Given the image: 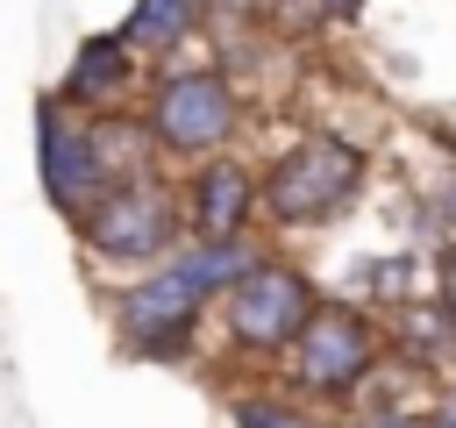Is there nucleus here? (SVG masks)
<instances>
[{
    "instance_id": "obj_8",
    "label": "nucleus",
    "mask_w": 456,
    "mask_h": 428,
    "mask_svg": "<svg viewBox=\"0 0 456 428\" xmlns=\"http://www.w3.org/2000/svg\"><path fill=\"white\" fill-rule=\"evenodd\" d=\"M135 93V57L121 50L114 29H93L71 43V64L57 78V107L71 114H121V100Z\"/></svg>"
},
{
    "instance_id": "obj_1",
    "label": "nucleus",
    "mask_w": 456,
    "mask_h": 428,
    "mask_svg": "<svg viewBox=\"0 0 456 428\" xmlns=\"http://www.w3.org/2000/svg\"><path fill=\"white\" fill-rule=\"evenodd\" d=\"M385 371V328L356 300H321L285 342V392L314 414H356Z\"/></svg>"
},
{
    "instance_id": "obj_6",
    "label": "nucleus",
    "mask_w": 456,
    "mask_h": 428,
    "mask_svg": "<svg viewBox=\"0 0 456 428\" xmlns=\"http://www.w3.org/2000/svg\"><path fill=\"white\" fill-rule=\"evenodd\" d=\"M107 321L135 364H192L200 335H207V300L171 264H150V271L107 285Z\"/></svg>"
},
{
    "instance_id": "obj_17",
    "label": "nucleus",
    "mask_w": 456,
    "mask_h": 428,
    "mask_svg": "<svg viewBox=\"0 0 456 428\" xmlns=\"http://www.w3.org/2000/svg\"><path fill=\"white\" fill-rule=\"evenodd\" d=\"M428 428H456V378H442V392L428 407Z\"/></svg>"
},
{
    "instance_id": "obj_5",
    "label": "nucleus",
    "mask_w": 456,
    "mask_h": 428,
    "mask_svg": "<svg viewBox=\"0 0 456 428\" xmlns=\"http://www.w3.org/2000/svg\"><path fill=\"white\" fill-rule=\"evenodd\" d=\"M321 300H328V292L306 278V264L264 250V257L207 307V321H221V342H228L235 357H285V342L306 328V314H314Z\"/></svg>"
},
{
    "instance_id": "obj_3",
    "label": "nucleus",
    "mask_w": 456,
    "mask_h": 428,
    "mask_svg": "<svg viewBox=\"0 0 456 428\" xmlns=\"http://www.w3.org/2000/svg\"><path fill=\"white\" fill-rule=\"evenodd\" d=\"M71 235H78V250H86L93 271L135 278V271L164 264V257L185 243V228H178V185H171L157 164H150V171H128V178H114V185L71 221Z\"/></svg>"
},
{
    "instance_id": "obj_4",
    "label": "nucleus",
    "mask_w": 456,
    "mask_h": 428,
    "mask_svg": "<svg viewBox=\"0 0 456 428\" xmlns=\"http://www.w3.org/2000/svg\"><path fill=\"white\" fill-rule=\"evenodd\" d=\"M142 136L164 157L178 164H200V157H221L235 150L242 136V93L221 64H164L142 93Z\"/></svg>"
},
{
    "instance_id": "obj_20",
    "label": "nucleus",
    "mask_w": 456,
    "mask_h": 428,
    "mask_svg": "<svg viewBox=\"0 0 456 428\" xmlns=\"http://www.w3.org/2000/svg\"><path fill=\"white\" fill-rule=\"evenodd\" d=\"M314 428H363V414H314Z\"/></svg>"
},
{
    "instance_id": "obj_19",
    "label": "nucleus",
    "mask_w": 456,
    "mask_h": 428,
    "mask_svg": "<svg viewBox=\"0 0 456 428\" xmlns=\"http://www.w3.org/2000/svg\"><path fill=\"white\" fill-rule=\"evenodd\" d=\"M264 0H200V14H228V21H249Z\"/></svg>"
},
{
    "instance_id": "obj_13",
    "label": "nucleus",
    "mask_w": 456,
    "mask_h": 428,
    "mask_svg": "<svg viewBox=\"0 0 456 428\" xmlns=\"http://www.w3.org/2000/svg\"><path fill=\"white\" fill-rule=\"evenodd\" d=\"M356 285L370 292V307H399V300H413V285H420V257H413V250L363 257V264H356Z\"/></svg>"
},
{
    "instance_id": "obj_11",
    "label": "nucleus",
    "mask_w": 456,
    "mask_h": 428,
    "mask_svg": "<svg viewBox=\"0 0 456 428\" xmlns=\"http://www.w3.org/2000/svg\"><path fill=\"white\" fill-rule=\"evenodd\" d=\"M256 257H264V243H256V235H185L164 264H171V271H178V278L214 307V300H221V292H228Z\"/></svg>"
},
{
    "instance_id": "obj_14",
    "label": "nucleus",
    "mask_w": 456,
    "mask_h": 428,
    "mask_svg": "<svg viewBox=\"0 0 456 428\" xmlns=\"http://www.w3.org/2000/svg\"><path fill=\"white\" fill-rule=\"evenodd\" d=\"M428 278H435V307L456 321V243H442V250L428 257Z\"/></svg>"
},
{
    "instance_id": "obj_7",
    "label": "nucleus",
    "mask_w": 456,
    "mask_h": 428,
    "mask_svg": "<svg viewBox=\"0 0 456 428\" xmlns=\"http://www.w3.org/2000/svg\"><path fill=\"white\" fill-rule=\"evenodd\" d=\"M178 228L185 235H256V171L235 150L200 157L178 185Z\"/></svg>"
},
{
    "instance_id": "obj_15",
    "label": "nucleus",
    "mask_w": 456,
    "mask_h": 428,
    "mask_svg": "<svg viewBox=\"0 0 456 428\" xmlns=\"http://www.w3.org/2000/svg\"><path fill=\"white\" fill-rule=\"evenodd\" d=\"M428 214H435L442 243H456V164H449V171H442V185L428 193Z\"/></svg>"
},
{
    "instance_id": "obj_16",
    "label": "nucleus",
    "mask_w": 456,
    "mask_h": 428,
    "mask_svg": "<svg viewBox=\"0 0 456 428\" xmlns=\"http://www.w3.org/2000/svg\"><path fill=\"white\" fill-rule=\"evenodd\" d=\"M363 414V428H428V414H413V407H356Z\"/></svg>"
},
{
    "instance_id": "obj_18",
    "label": "nucleus",
    "mask_w": 456,
    "mask_h": 428,
    "mask_svg": "<svg viewBox=\"0 0 456 428\" xmlns=\"http://www.w3.org/2000/svg\"><path fill=\"white\" fill-rule=\"evenodd\" d=\"M314 7H321V21H363L370 0H314Z\"/></svg>"
},
{
    "instance_id": "obj_12",
    "label": "nucleus",
    "mask_w": 456,
    "mask_h": 428,
    "mask_svg": "<svg viewBox=\"0 0 456 428\" xmlns=\"http://www.w3.org/2000/svg\"><path fill=\"white\" fill-rule=\"evenodd\" d=\"M228 421L235 428H314V407L292 399L285 385H235L228 392Z\"/></svg>"
},
{
    "instance_id": "obj_2",
    "label": "nucleus",
    "mask_w": 456,
    "mask_h": 428,
    "mask_svg": "<svg viewBox=\"0 0 456 428\" xmlns=\"http://www.w3.org/2000/svg\"><path fill=\"white\" fill-rule=\"evenodd\" d=\"M370 178V150L356 136H299L292 150H278L264 171H256V221H271L278 235H314V228H335L356 193Z\"/></svg>"
},
{
    "instance_id": "obj_9",
    "label": "nucleus",
    "mask_w": 456,
    "mask_h": 428,
    "mask_svg": "<svg viewBox=\"0 0 456 428\" xmlns=\"http://www.w3.org/2000/svg\"><path fill=\"white\" fill-rule=\"evenodd\" d=\"M385 364H406V371H420V378H449L456 371V321L435 307V300H399V307H385Z\"/></svg>"
},
{
    "instance_id": "obj_10",
    "label": "nucleus",
    "mask_w": 456,
    "mask_h": 428,
    "mask_svg": "<svg viewBox=\"0 0 456 428\" xmlns=\"http://www.w3.org/2000/svg\"><path fill=\"white\" fill-rule=\"evenodd\" d=\"M200 0H128V14L114 21V36H121V50L142 64V57H157V64H171L192 36H200Z\"/></svg>"
}]
</instances>
